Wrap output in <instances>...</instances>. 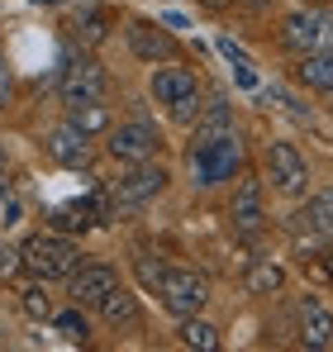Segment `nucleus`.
<instances>
[{
	"mask_svg": "<svg viewBox=\"0 0 333 352\" xmlns=\"http://www.w3.org/2000/svg\"><path fill=\"white\" fill-rule=\"evenodd\" d=\"M96 309H100V319H105L110 329H138V319H143V309H138V295L129 291L124 281H119V286H114V291L105 295Z\"/></svg>",
	"mask_w": 333,
	"mask_h": 352,
	"instance_id": "nucleus-15",
	"label": "nucleus"
},
{
	"mask_svg": "<svg viewBox=\"0 0 333 352\" xmlns=\"http://www.w3.org/2000/svg\"><path fill=\"white\" fill-rule=\"evenodd\" d=\"M76 309H81V305H76ZM76 309H67V314H53V324L62 329V333H67V338H72V343H86V333H91V329H86V319H81Z\"/></svg>",
	"mask_w": 333,
	"mask_h": 352,
	"instance_id": "nucleus-23",
	"label": "nucleus"
},
{
	"mask_svg": "<svg viewBox=\"0 0 333 352\" xmlns=\"http://www.w3.org/2000/svg\"><path fill=\"white\" fill-rule=\"evenodd\" d=\"M200 5H205V10H228L233 0H200Z\"/></svg>",
	"mask_w": 333,
	"mask_h": 352,
	"instance_id": "nucleus-28",
	"label": "nucleus"
},
{
	"mask_svg": "<svg viewBox=\"0 0 333 352\" xmlns=\"http://www.w3.org/2000/svg\"><path fill=\"white\" fill-rule=\"evenodd\" d=\"M181 343L186 348H200V352H215L219 348V329L205 324L200 314H191V319H181Z\"/></svg>",
	"mask_w": 333,
	"mask_h": 352,
	"instance_id": "nucleus-21",
	"label": "nucleus"
},
{
	"mask_svg": "<svg viewBox=\"0 0 333 352\" xmlns=\"http://www.w3.org/2000/svg\"><path fill=\"white\" fill-rule=\"evenodd\" d=\"M24 309H29L34 319H53V300L39 291V286H29V291H24Z\"/></svg>",
	"mask_w": 333,
	"mask_h": 352,
	"instance_id": "nucleus-24",
	"label": "nucleus"
},
{
	"mask_svg": "<svg viewBox=\"0 0 333 352\" xmlns=\"http://www.w3.org/2000/svg\"><path fill=\"white\" fill-rule=\"evenodd\" d=\"M5 172H10V167H5V148H0V200L10 195V181H5Z\"/></svg>",
	"mask_w": 333,
	"mask_h": 352,
	"instance_id": "nucleus-27",
	"label": "nucleus"
},
{
	"mask_svg": "<svg viewBox=\"0 0 333 352\" xmlns=\"http://www.w3.org/2000/svg\"><path fill=\"white\" fill-rule=\"evenodd\" d=\"M19 257H24V272L39 276V281H67V276L81 267V248L62 234V229L24 238V243H19Z\"/></svg>",
	"mask_w": 333,
	"mask_h": 352,
	"instance_id": "nucleus-2",
	"label": "nucleus"
},
{
	"mask_svg": "<svg viewBox=\"0 0 333 352\" xmlns=\"http://www.w3.org/2000/svg\"><path fill=\"white\" fill-rule=\"evenodd\" d=\"M110 24H114V14L105 5H81V14L72 19V34L81 38V48H96V43L110 34Z\"/></svg>",
	"mask_w": 333,
	"mask_h": 352,
	"instance_id": "nucleus-16",
	"label": "nucleus"
},
{
	"mask_svg": "<svg viewBox=\"0 0 333 352\" xmlns=\"http://www.w3.org/2000/svg\"><path fill=\"white\" fill-rule=\"evenodd\" d=\"M191 96H200V81H195V72L191 67H158L153 72V100L158 105H181V100H191Z\"/></svg>",
	"mask_w": 333,
	"mask_h": 352,
	"instance_id": "nucleus-14",
	"label": "nucleus"
},
{
	"mask_svg": "<svg viewBox=\"0 0 333 352\" xmlns=\"http://www.w3.org/2000/svg\"><path fill=\"white\" fill-rule=\"evenodd\" d=\"M295 333H300L305 348H329L333 343V314L314 295H300L295 300Z\"/></svg>",
	"mask_w": 333,
	"mask_h": 352,
	"instance_id": "nucleus-12",
	"label": "nucleus"
},
{
	"mask_svg": "<svg viewBox=\"0 0 333 352\" xmlns=\"http://www.w3.org/2000/svg\"><path fill=\"white\" fill-rule=\"evenodd\" d=\"M267 172L281 195H305L310 190V162L300 157L295 143H272L267 148Z\"/></svg>",
	"mask_w": 333,
	"mask_h": 352,
	"instance_id": "nucleus-8",
	"label": "nucleus"
},
{
	"mask_svg": "<svg viewBox=\"0 0 333 352\" xmlns=\"http://www.w3.org/2000/svg\"><path fill=\"white\" fill-rule=\"evenodd\" d=\"M96 224V205H62L53 210V229L62 234H76V229H91Z\"/></svg>",
	"mask_w": 333,
	"mask_h": 352,
	"instance_id": "nucleus-22",
	"label": "nucleus"
},
{
	"mask_svg": "<svg viewBox=\"0 0 333 352\" xmlns=\"http://www.w3.org/2000/svg\"><path fill=\"white\" fill-rule=\"evenodd\" d=\"M67 286H72V305H100L105 295L119 286V272L105 267V262H86V267H76L72 276H67Z\"/></svg>",
	"mask_w": 333,
	"mask_h": 352,
	"instance_id": "nucleus-11",
	"label": "nucleus"
},
{
	"mask_svg": "<svg viewBox=\"0 0 333 352\" xmlns=\"http://www.w3.org/2000/svg\"><path fill=\"white\" fill-rule=\"evenodd\" d=\"M138 272H143V281H148V286H158V281H162V272H166V267H158L153 257H138Z\"/></svg>",
	"mask_w": 333,
	"mask_h": 352,
	"instance_id": "nucleus-26",
	"label": "nucleus"
},
{
	"mask_svg": "<svg viewBox=\"0 0 333 352\" xmlns=\"http://www.w3.org/2000/svg\"><path fill=\"white\" fill-rule=\"evenodd\" d=\"M124 34H129V48H133V58H143V62H171V58H176V43H171V34H166V29H158L153 19H133Z\"/></svg>",
	"mask_w": 333,
	"mask_h": 352,
	"instance_id": "nucleus-13",
	"label": "nucleus"
},
{
	"mask_svg": "<svg viewBox=\"0 0 333 352\" xmlns=\"http://www.w3.org/2000/svg\"><path fill=\"white\" fill-rule=\"evenodd\" d=\"M43 143H48V157H53L57 167H86V162H91V133L76 129L72 119L53 124Z\"/></svg>",
	"mask_w": 333,
	"mask_h": 352,
	"instance_id": "nucleus-10",
	"label": "nucleus"
},
{
	"mask_svg": "<svg viewBox=\"0 0 333 352\" xmlns=\"http://www.w3.org/2000/svg\"><path fill=\"white\" fill-rule=\"evenodd\" d=\"M281 286H286V272H281V262H272V257H257L243 272V291L248 295H277Z\"/></svg>",
	"mask_w": 333,
	"mask_h": 352,
	"instance_id": "nucleus-17",
	"label": "nucleus"
},
{
	"mask_svg": "<svg viewBox=\"0 0 333 352\" xmlns=\"http://www.w3.org/2000/svg\"><path fill=\"white\" fill-rule=\"evenodd\" d=\"M67 119L76 124V129H86V133H110V110L100 105V100H86V105H67Z\"/></svg>",
	"mask_w": 333,
	"mask_h": 352,
	"instance_id": "nucleus-20",
	"label": "nucleus"
},
{
	"mask_svg": "<svg viewBox=\"0 0 333 352\" xmlns=\"http://www.w3.org/2000/svg\"><path fill=\"white\" fill-rule=\"evenodd\" d=\"M324 272H329V281H333V248L324 252Z\"/></svg>",
	"mask_w": 333,
	"mask_h": 352,
	"instance_id": "nucleus-29",
	"label": "nucleus"
},
{
	"mask_svg": "<svg viewBox=\"0 0 333 352\" xmlns=\"http://www.w3.org/2000/svg\"><path fill=\"white\" fill-rule=\"evenodd\" d=\"M243 167V138L233 129V115L215 105L195 119V138H191V153H186V176L191 186L210 190L219 181H233V172Z\"/></svg>",
	"mask_w": 333,
	"mask_h": 352,
	"instance_id": "nucleus-1",
	"label": "nucleus"
},
{
	"mask_svg": "<svg viewBox=\"0 0 333 352\" xmlns=\"http://www.w3.org/2000/svg\"><path fill=\"white\" fill-rule=\"evenodd\" d=\"M281 43L295 58H305V53H333V10L310 5V10L286 14L281 19Z\"/></svg>",
	"mask_w": 333,
	"mask_h": 352,
	"instance_id": "nucleus-3",
	"label": "nucleus"
},
{
	"mask_svg": "<svg viewBox=\"0 0 333 352\" xmlns=\"http://www.w3.org/2000/svg\"><path fill=\"white\" fill-rule=\"evenodd\" d=\"M166 181H171V176H166L158 162H133V167L119 176V181H110V186H105V195H110L114 210H138V205H148L153 195H162Z\"/></svg>",
	"mask_w": 333,
	"mask_h": 352,
	"instance_id": "nucleus-6",
	"label": "nucleus"
},
{
	"mask_svg": "<svg viewBox=\"0 0 333 352\" xmlns=\"http://www.w3.org/2000/svg\"><path fill=\"white\" fill-rule=\"evenodd\" d=\"M24 267V257H19V248H10L5 238H0V276H14Z\"/></svg>",
	"mask_w": 333,
	"mask_h": 352,
	"instance_id": "nucleus-25",
	"label": "nucleus"
},
{
	"mask_svg": "<svg viewBox=\"0 0 333 352\" xmlns=\"http://www.w3.org/2000/svg\"><path fill=\"white\" fill-rule=\"evenodd\" d=\"M295 224H305V229H314V234L333 238V186H324V190L310 195V205L295 214Z\"/></svg>",
	"mask_w": 333,
	"mask_h": 352,
	"instance_id": "nucleus-18",
	"label": "nucleus"
},
{
	"mask_svg": "<svg viewBox=\"0 0 333 352\" xmlns=\"http://www.w3.org/2000/svg\"><path fill=\"white\" fill-rule=\"evenodd\" d=\"M57 96L62 105H86V100H100L105 96V72L96 58H72L57 76Z\"/></svg>",
	"mask_w": 333,
	"mask_h": 352,
	"instance_id": "nucleus-7",
	"label": "nucleus"
},
{
	"mask_svg": "<svg viewBox=\"0 0 333 352\" xmlns=\"http://www.w3.org/2000/svg\"><path fill=\"white\" fill-rule=\"evenodd\" d=\"M158 148H162V133H158L153 119H124V124H114L110 133H105V153H110L114 162H124V167L153 162Z\"/></svg>",
	"mask_w": 333,
	"mask_h": 352,
	"instance_id": "nucleus-4",
	"label": "nucleus"
},
{
	"mask_svg": "<svg viewBox=\"0 0 333 352\" xmlns=\"http://www.w3.org/2000/svg\"><path fill=\"white\" fill-rule=\"evenodd\" d=\"M228 219H233V229L238 234H262V224H267V210H262V181L257 176H243L238 186H233V200H228Z\"/></svg>",
	"mask_w": 333,
	"mask_h": 352,
	"instance_id": "nucleus-9",
	"label": "nucleus"
},
{
	"mask_svg": "<svg viewBox=\"0 0 333 352\" xmlns=\"http://www.w3.org/2000/svg\"><path fill=\"white\" fill-rule=\"evenodd\" d=\"M158 295H162L166 314L191 319V314L205 309V300H210V281H205L200 272H191V267H166L162 281H158Z\"/></svg>",
	"mask_w": 333,
	"mask_h": 352,
	"instance_id": "nucleus-5",
	"label": "nucleus"
},
{
	"mask_svg": "<svg viewBox=\"0 0 333 352\" xmlns=\"http://www.w3.org/2000/svg\"><path fill=\"white\" fill-rule=\"evenodd\" d=\"M295 76H300L310 91L333 96V53H305V58H300V67H295Z\"/></svg>",
	"mask_w": 333,
	"mask_h": 352,
	"instance_id": "nucleus-19",
	"label": "nucleus"
}]
</instances>
